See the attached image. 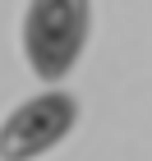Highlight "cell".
<instances>
[{
	"label": "cell",
	"instance_id": "7a4b0ae2",
	"mask_svg": "<svg viewBox=\"0 0 152 161\" xmlns=\"http://www.w3.org/2000/svg\"><path fill=\"white\" fill-rule=\"evenodd\" d=\"M74 124H78V101L69 92H42V97L23 101L19 111L5 115V124H0V161L42 157L55 143H65Z\"/></svg>",
	"mask_w": 152,
	"mask_h": 161
},
{
	"label": "cell",
	"instance_id": "6da1fadb",
	"mask_svg": "<svg viewBox=\"0 0 152 161\" xmlns=\"http://www.w3.org/2000/svg\"><path fill=\"white\" fill-rule=\"evenodd\" d=\"M92 9L83 0H32L23 9V55L32 64V74L55 83L74 69L88 42Z\"/></svg>",
	"mask_w": 152,
	"mask_h": 161
}]
</instances>
